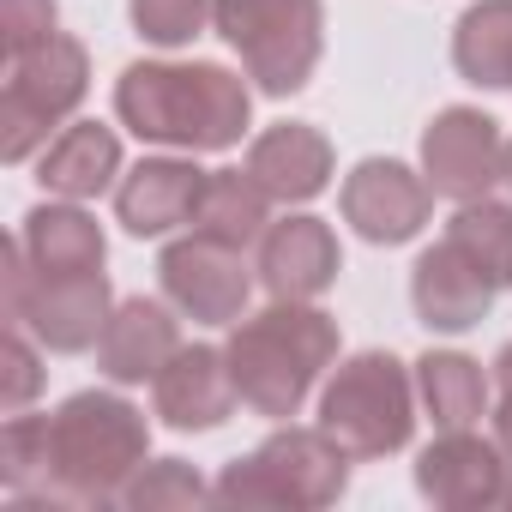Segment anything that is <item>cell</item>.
<instances>
[{
  "label": "cell",
  "instance_id": "24",
  "mask_svg": "<svg viewBox=\"0 0 512 512\" xmlns=\"http://www.w3.org/2000/svg\"><path fill=\"white\" fill-rule=\"evenodd\" d=\"M446 241L494 290H512V199H494V193L488 199H464L446 217Z\"/></svg>",
  "mask_w": 512,
  "mask_h": 512
},
{
  "label": "cell",
  "instance_id": "27",
  "mask_svg": "<svg viewBox=\"0 0 512 512\" xmlns=\"http://www.w3.org/2000/svg\"><path fill=\"white\" fill-rule=\"evenodd\" d=\"M211 500V482L187 464V458H145V470L127 482L121 506L133 512H157V506H199Z\"/></svg>",
  "mask_w": 512,
  "mask_h": 512
},
{
  "label": "cell",
  "instance_id": "10",
  "mask_svg": "<svg viewBox=\"0 0 512 512\" xmlns=\"http://www.w3.org/2000/svg\"><path fill=\"white\" fill-rule=\"evenodd\" d=\"M422 175L434 187V199H488L500 181H512V157H506V133L494 115L452 103L422 127Z\"/></svg>",
  "mask_w": 512,
  "mask_h": 512
},
{
  "label": "cell",
  "instance_id": "13",
  "mask_svg": "<svg viewBox=\"0 0 512 512\" xmlns=\"http://www.w3.org/2000/svg\"><path fill=\"white\" fill-rule=\"evenodd\" d=\"M211 169H199L193 151H169V157H139L121 187H115V223L133 241H163L175 229H193L199 199H205Z\"/></svg>",
  "mask_w": 512,
  "mask_h": 512
},
{
  "label": "cell",
  "instance_id": "25",
  "mask_svg": "<svg viewBox=\"0 0 512 512\" xmlns=\"http://www.w3.org/2000/svg\"><path fill=\"white\" fill-rule=\"evenodd\" d=\"M0 482H7L13 500L25 494H43L49 482V416H7V428H0Z\"/></svg>",
  "mask_w": 512,
  "mask_h": 512
},
{
  "label": "cell",
  "instance_id": "28",
  "mask_svg": "<svg viewBox=\"0 0 512 512\" xmlns=\"http://www.w3.org/2000/svg\"><path fill=\"white\" fill-rule=\"evenodd\" d=\"M43 344L25 332V326H13L7 320V344H0V362H7V374H0V410L7 416H19V410H31V398L43 392V356H37Z\"/></svg>",
  "mask_w": 512,
  "mask_h": 512
},
{
  "label": "cell",
  "instance_id": "14",
  "mask_svg": "<svg viewBox=\"0 0 512 512\" xmlns=\"http://www.w3.org/2000/svg\"><path fill=\"white\" fill-rule=\"evenodd\" d=\"M260 272L266 296L278 302H320L338 272H344V247H338V229L314 211H290V217H272V229L260 235Z\"/></svg>",
  "mask_w": 512,
  "mask_h": 512
},
{
  "label": "cell",
  "instance_id": "7",
  "mask_svg": "<svg viewBox=\"0 0 512 512\" xmlns=\"http://www.w3.org/2000/svg\"><path fill=\"white\" fill-rule=\"evenodd\" d=\"M91 97V49L79 37H49L43 49L7 61L0 85V163H31Z\"/></svg>",
  "mask_w": 512,
  "mask_h": 512
},
{
  "label": "cell",
  "instance_id": "8",
  "mask_svg": "<svg viewBox=\"0 0 512 512\" xmlns=\"http://www.w3.org/2000/svg\"><path fill=\"white\" fill-rule=\"evenodd\" d=\"M7 260V320L25 326L49 356H85L97 350L109 314H115V290L109 272H85V278H43L25 266L19 235H7L0 247Z\"/></svg>",
  "mask_w": 512,
  "mask_h": 512
},
{
  "label": "cell",
  "instance_id": "6",
  "mask_svg": "<svg viewBox=\"0 0 512 512\" xmlns=\"http://www.w3.org/2000/svg\"><path fill=\"white\" fill-rule=\"evenodd\" d=\"M211 31L241 55L253 91L296 97L326 55V0H217Z\"/></svg>",
  "mask_w": 512,
  "mask_h": 512
},
{
  "label": "cell",
  "instance_id": "1",
  "mask_svg": "<svg viewBox=\"0 0 512 512\" xmlns=\"http://www.w3.org/2000/svg\"><path fill=\"white\" fill-rule=\"evenodd\" d=\"M115 121L163 151H235L253 127V85L223 61H133L115 79Z\"/></svg>",
  "mask_w": 512,
  "mask_h": 512
},
{
  "label": "cell",
  "instance_id": "3",
  "mask_svg": "<svg viewBox=\"0 0 512 512\" xmlns=\"http://www.w3.org/2000/svg\"><path fill=\"white\" fill-rule=\"evenodd\" d=\"M229 374L253 416L290 422L338 362V320L314 302H266L260 314H241L229 326Z\"/></svg>",
  "mask_w": 512,
  "mask_h": 512
},
{
  "label": "cell",
  "instance_id": "5",
  "mask_svg": "<svg viewBox=\"0 0 512 512\" xmlns=\"http://www.w3.org/2000/svg\"><path fill=\"white\" fill-rule=\"evenodd\" d=\"M416 362H398L392 350H356L332 368V380L320 386V428L356 458H392L410 446L416 434Z\"/></svg>",
  "mask_w": 512,
  "mask_h": 512
},
{
  "label": "cell",
  "instance_id": "15",
  "mask_svg": "<svg viewBox=\"0 0 512 512\" xmlns=\"http://www.w3.org/2000/svg\"><path fill=\"white\" fill-rule=\"evenodd\" d=\"M151 410L175 434L223 428L241 410V392H235V374H229V350L223 344H181L169 356V368L151 380Z\"/></svg>",
  "mask_w": 512,
  "mask_h": 512
},
{
  "label": "cell",
  "instance_id": "21",
  "mask_svg": "<svg viewBox=\"0 0 512 512\" xmlns=\"http://www.w3.org/2000/svg\"><path fill=\"white\" fill-rule=\"evenodd\" d=\"M416 398L434 428H476L494 410V380L464 350H428L416 356Z\"/></svg>",
  "mask_w": 512,
  "mask_h": 512
},
{
  "label": "cell",
  "instance_id": "20",
  "mask_svg": "<svg viewBox=\"0 0 512 512\" xmlns=\"http://www.w3.org/2000/svg\"><path fill=\"white\" fill-rule=\"evenodd\" d=\"M121 133L103 121H67L43 151H37V187L49 199H103L121 187Z\"/></svg>",
  "mask_w": 512,
  "mask_h": 512
},
{
  "label": "cell",
  "instance_id": "11",
  "mask_svg": "<svg viewBox=\"0 0 512 512\" xmlns=\"http://www.w3.org/2000/svg\"><path fill=\"white\" fill-rule=\"evenodd\" d=\"M416 494L446 512H488L512 506V458L494 434L476 428H440L416 452Z\"/></svg>",
  "mask_w": 512,
  "mask_h": 512
},
{
  "label": "cell",
  "instance_id": "19",
  "mask_svg": "<svg viewBox=\"0 0 512 512\" xmlns=\"http://www.w3.org/2000/svg\"><path fill=\"white\" fill-rule=\"evenodd\" d=\"M19 247H25V266L43 278H85V272H103L109 260V235L79 199L31 205L19 223Z\"/></svg>",
  "mask_w": 512,
  "mask_h": 512
},
{
  "label": "cell",
  "instance_id": "2",
  "mask_svg": "<svg viewBox=\"0 0 512 512\" xmlns=\"http://www.w3.org/2000/svg\"><path fill=\"white\" fill-rule=\"evenodd\" d=\"M151 458V422L121 392H73L49 410V482L13 500V512L49 506H115Z\"/></svg>",
  "mask_w": 512,
  "mask_h": 512
},
{
  "label": "cell",
  "instance_id": "26",
  "mask_svg": "<svg viewBox=\"0 0 512 512\" xmlns=\"http://www.w3.org/2000/svg\"><path fill=\"white\" fill-rule=\"evenodd\" d=\"M217 0H127V19L151 49H187L211 31Z\"/></svg>",
  "mask_w": 512,
  "mask_h": 512
},
{
  "label": "cell",
  "instance_id": "30",
  "mask_svg": "<svg viewBox=\"0 0 512 512\" xmlns=\"http://www.w3.org/2000/svg\"><path fill=\"white\" fill-rule=\"evenodd\" d=\"M494 398H512V344L494 350Z\"/></svg>",
  "mask_w": 512,
  "mask_h": 512
},
{
  "label": "cell",
  "instance_id": "29",
  "mask_svg": "<svg viewBox=\"0 0 512 512\" xmlns=\"http://www.w3.org/2000/svg\"><path fill=\"white\" fill-rule=\"evenodd\" d=\"M49 37H61V7L55 0H0V49H7V61L43 49Z\"/></svg>",
  "mask_w": 512,
  "mask_h": 512
},
{
  "label": "cell",
  "instance_id": "16",
  "mask_svg": "<svg viewBox=\"0 0 512 512\" xmlns=\"http://www.w3.org/2000/svg\"><path fill=\"white\" fill-rule=\"evenodd\" d=\"M181 350V314L163 296H127L115 302L103 338H97V374L109 386H145L169 368V356Z\"/></svg>",
  "mask_w": 512,
  "mask_h": 512
},
{
  "label": "cell",
  "instance_id": "9",
  "mask_svg": "<svg viewBox=\"0 0 512 512\" xmlns=\"http://www.w3.org/2000/svg\"><path fill=\"white\" fill-rule=\"evenodd\" d=\"M157 284L175 302L181 320L193 326H235L253 302V266H247V247L211 241L199 229L175 235L157 253Z\"/></svg>",
  "mask_w": 512,
  "mask_h": 512
},
{
  "label": "cell",
  "instance_id": "22",
  "mask_svg": "<svg viewBox=\"0 0 512 512\" xmlns=\"http://www.w3.org/2000/svg\"><path fill=\"white\" fill-rule=\"evenodd\" d=\"M452 67L476 91H512V0H476L458 13Z\"/></svg>",
  "mask_w": 512,
  "mask_h": 512
},
{
  "label": "cell",
  "instance_id": "31",
  "mask_svg": "<svg viewBox=\"0 0 512 512\" xmlns=\"http://www.w3.org/2000/svg\"><path fill=\"white\" fill-rule=\"evenodd\" d=\"M488 416H494V440H500V446H506V458H512V398H494V410H488Z\"/></svg>",
  "mask_w": 512,
  "mask_h": 512
},
{
  "label": "cell",
  "instance_id": "18",
  "mask_svg": "<svg viewBox=\"0 0 512 512\" xmlns=\"http://www.w3.org/2000/svg\"><path fill=\"white\" fill-rule=\"evenodd\" d=\"M241 169L260 181L278 205H314V199L332 187V175H338V151H332V139H326L320 127H308V121H278V127H266V133H253Z\"/></svg>",
  "mask_w": 512,
  "mask_h": 512
},
{
  "label": "cell",
  "instance_id": "12",
  "mask_svg": "<svg viewBox=\"0 0 512 512\" xmlns=\"http://www.w3.org/2000/svg\"><path fill=\"white\" fill-rule=\"evenodd\" d=\"M338 211L368 247H404L428 229L434 187L422 169H410L398 157H362L338 187Z\"/></svg>",
  "mask_w": 512,
  "mask_h": 512
},
{
  "label": "cell",
  "instance_id": "23",
  "mask_svg": "<svg viewBox=\"0 0 512 512\" xmlns=\"http://www.w3.org/2000/svg\"><path fill=\"white\" fill-rule=\"evenodd\" d=\"M272 205L278 199L253 181L247 169H211L193 229L211 235V241H229V247H260V235L272 229Z\"/></svg>",
  "mask_w": 512,
  "mask_h": 512
},
{
  "label": "cell",
  "instance_id": "17",
  "mask_svg": "<svg viewBox=\"0 0 512 512\" xmlns=\"http://www.w3.org/2000/svg\"><path fill=\"white\" fill-rule=\"evenodd\" d=\"M494 296H500V290L464 260L446 235H440L434 247H422L416 266H410V308H416V320H422L428 332H440V338L476 332V326L488 320Z\"/></svg>",
  "mask_w": 512,
  "mask_h": 512
},
{
  "label": "cell",
  "instance_id": "32",
  "mask_svg": "<svg viewBox=\"0 0 512 512\" xmlns=\"http://www.w3.org/2000/svg\"><path fill=\"white\" fill-rule=\"evenodd\" d=\"M506 157H512V139H506Z\"/></svg>",
  "mask_w": 512,
  "mask_h": 512
},
{
  "label": "cell",
  "instance_id": "4",
  "mask_svg": "<svg viewBox=\"0 0 512 512\" xmlns=\"http://www.w3.org/2000/svg\"><path fill=\"white\" fill-rule=\"evenodd\" d=\"M350 452L314 422H278L253 452L229 458L223 476L211 482V500L223 506H290V512H320L332 500H344L350 488Z\"/></svg>",
  "mask_w": 512,
  "mask_h": 512
}]
</instances>
